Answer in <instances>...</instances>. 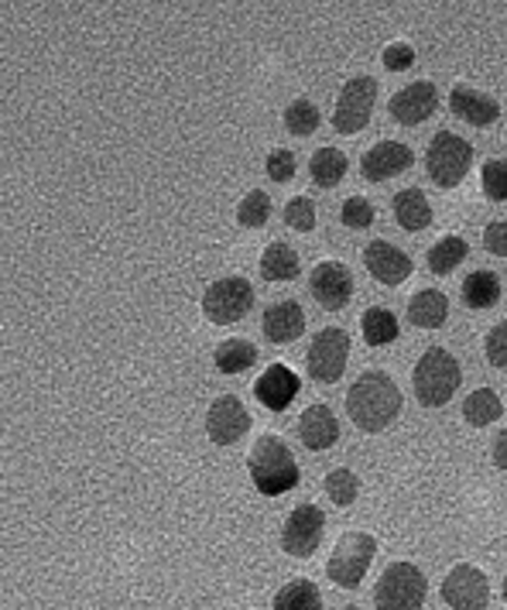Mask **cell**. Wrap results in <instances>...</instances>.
Instances as JSON below:
<instances>
[{"label": "cell", "instance_id": "obj_1", "mask_svg": "<svg viewBox=\"0 0 507 610\" xmlns=\"http://www.w3.org/2000/svg\"><path fill=\"white\" fill-rule=\"evenodd\" d=\"M401 405H405V398L398 391V381L384 370L360 374L347 394V415L367 436L391 429V422H398L401 415Z\"/></svg>", "mask_w": 507, "mask_h": 610}, {"label": "cell", "instance_id": "obj_2", "mask_svg": "<svg viewBox=\"0 0 507 610\" xmlns=\"http://www.w3.org/2000/svg\"><path fill=\"white\" fill-rule=\"evenodd\" d=\"M247 474H250V484L258 487L264 498L288 495V490L298 487V477H302L295 453L288 450V442L282 436H271V432L250 446Z\"/></svg>", "mask_w": 507, "mask_h": 610}, {"label": "cell", "instance_id": "obj_3", "mask_svg": "<svg viewBox=\"0 0 507 610\" xmlns=\"http://www.w3.org/2000/svg\"><path fill=\"white\" fill-rule=\"evenodd\" d=\"M463 385V367L459 361L449 354L443 346H432L419 357L411 370V388H415V398L425 405V408H443L453 402V394Z\"/></svg>", "mask_w": 507, "mask_h": 610}, {"label": "cell", "instance_id": "obj_4", "mask_svg": "<svg viewBox=\"0 0 507 610\" xmlns=\"http://www.w3.org/2000/svg\"><path fill=\"white\" fill-rule=\"evenodd\" d=\"M470 169H473V145L467 137H459L453 131H440L429 141L425 172H429L432 185H440V190H456V185H463Z\"/></svg>", "mask_w": 507, "mask_h": 610}, {"label": "cell", "instance_id": "obj_5", "mask_svg": "<svg viewBox=\"0 0 507 610\" xmlns=\"http://www.w3.org/2000/svg\"><path fill=\"white\" fill-rule=\"evenodd\" d=\"M378 556V538L367 535V532H347L333 546L330 559H326V576L343 586V590H357L363 583L367 570H371V562Z\"/></svg>", "mask_w": 507, "mask_h": 610}, {"label": "cell", "instance_id": "obj_6", "mask_svg": "<svg viewBox=\"0 0 507 610\" xmlns=\"http://www.w3.org/2000/svg\"><path fill=\"white\" fill-rule=\"evenodd\" d=\"M378 610H422L425 607V573L415 562H391L374 586Z\"/></svg>", "mask_w": 507, "mask_h": 610}, {"label": "cell", "instance_id": "obj_7", "mask_svg": "<svg viewBox=\"0 0 507 610\" xmlns=\"http://www.w3.org/2000/svg\"><path fill=\"white\" fill-rule=\"evenodd\" d=\"M253 309V285L240 274L217 278L202 292V316L213 326H234Z\"/></svg>", "mask_w": 507, "mask_h": 610}, {"label": "cell", "instance_id": "obj_8", "mask_svg": "<svg viewBox=\"0 0 507 610\" xmlns=\"http://www.w3.org/2000/svg\"><path fill=\"white\" fill-rule=\"evenodd\" d=\"M378 107V80L354 76L343 83L336 107H333V127L336 134H360L371 124V113Z\"/></svg>", "mask_w": 507, "mask_h": 610}, {"label": "cell", "instance_id": "obj_9", "mask_svg": "<svg viewBox=\"0 0 507 610\" xmlns=\"http://www.w3.org/2000/svg\"><path fill=\"white\" fill-rule=\"evenodd\" d=\"M347 361H350V333L339 330V326L319 330L306 350V367L319 385H336L343 378V370H347Z\"/></svg>", "mask_w": 507, "mask_h": 610}, {"label": "cell", "instance_id": "obj_10", "mask_svg": "<svg viewBox=\"0 0 507 610\" xmlns=\"http://www.w3.org/2000/svg\"><path fill=\"white\" fill-rule=\"evenodd\" d=\"M443 603L453 610H487L491 607V580L480 566H470V562H459L453 566L440 586Z\"/></svg>", "mask_w": 507, "mask_h": 610}, {"label": "cell", "instance_id": "obj_11", "mask_svg": "<svg viewBox=\"0 0 507 610\" xmlns=\"http://www.w3.org/2000/svg\"><path fill=\"white\" fill-rule=\"evenodd\" d=\"M322 535H326V514L316 504H298L282 528V549L292 559H309L319 546H322Z\"/></svg>", "mask_w": 507, "mask_h": 610}, {"label": "cell", "instance_id": "obj_12", "mask_svg": "<svg viewBox=\"0 0 507 610\" xmlns=\"http://www.w3.org/2000/svg\"><path fill=\"white\" fill-rule=\"evenodd\" d=\"M250 429V412L237 394H220L217 402L206 408V436L217 446H234Z\"/></svg>", "mask_w": 507, "mask_h": 610}, {"label": "cell", "instance_id": "obj_13", "mask_svg": "<svg viewBox=\"0 0 507 610\" xmlns=\"http://www.w3.org/2000/svg\"><path fill=\"white\" fill-rule=\"evenodd\" d=\"M435 107H440V89H435V83L415 80L391 97L387 113H391V121L401 124V127H419L422 121H429V117L435 113Z\"/></svg>", "mask_w": 507, "mask_h": 610}, {"label": "cell", "instance_id": "obj_14", "mask_svg": "<svg viewBox=\"0 0 507 610\" xmlns=\"http://www.w3.org/2000/svg\"><path fill=\"white\" fill-rule=\"evenodd\" d=\"M309 292L322 309L339 313L343 305H350V298H354V274L339 261H322L309 274Z\"/></svg>", "mask_w": 507, "mask_h": 610}, {"label": "cell", "instance_id": "obj_15", "mask_svg": "<svg viewBox=\"0 0 507 610\" xmlns=\"http://www.w3.org/2000/svg\"><path fill=\"white\" fill-rule=\"evenodd\" d=\"M363 265L367 271H371L381 285H401V281L411 278L415 265H411V257L408 251H401L398 244H391V241H371L363 247Z\"/></svg>", "mask_w": 507, "mask_h": 610}, {"label": "cell", "instance_id": "obj_16", "mask_svg": "<svg viewBox=\"0 0 507 610\" xmlns=\"http://www.w3.org/2000/svg\"><path fill=\"white\" fill-rule=\"evenodd\" d=\"M298 391H302V381L288 364H271L261 370V378L253 381V398L268 408V412H285Z\"/></svg>", "mask_w": 507, "mask_h": 610}, {"label": "cell", "instance_id": "obj_17", "mask_svg": "<svg viewBox=\"0 0 507 610\" xmlns=\"http://www.w3.org/2000/svg\"><path fill=\"white\" fill-rule=\"evenodd\" d=\"M415 151L405 141H378V145L360 158V172L367 182H387L411 169Z\"/></svg>", "mask_w": 507, "mask_h": 610}, {"label": "cell", "instance_id": "obj_18", "mask_svg": "<svg viewBox=\"0 0 507 610\" xmlns=\"http://www.w3.org/2000/svg\"><path fill=\"white\" fill-rule=\"evenodd\" d=\"M298 439H302L306 450L312 453H326L339 442V418L330 405H309L302 415H298Z\"/></svg>", "mask_w": 507, "mask_h": 610}, {"label": "cell", "instance_id": "obj_19", "mask_svg": "<svg viewBox=\"0 0 507 610\" xmlns=\"http://www.w3.org/2000/svg\"><path fill=\"white\" fill-rule=\"evenodd\" d=\"M261 330H264V340H271L274 346H285V343H295L298 337L306 333V313L302 305L292 302V298H282L268 305V313L261 319Z\"/></svg>", "mask_w": 507, "mask_h": 610}, {"label": "cell", "instance_id": "obj_20", "mask_svg": "<svg viewBox=\"0 0 507 610\" xmlns=\"http://www.w3.org/2000/svg\"><path fill=\"white\" fill-rule=\"evenodd\" d=\"M449 110L459 117V121H467L470 127H494L500 121V103L494 97L470 86H453V97H449Z\"/></svg>", "mask_w": 507, "mask_h": 610}, {"label": "cell", "instance_id": "obj_21", "mask_svg": "<svg viewBox=\"0 0 507 610\" xmlns=\"http://www.w3.org/2000/svg\"><path fill=\"white\" fill-rule=\"evenodd\" d=\"M408 319L419 326V330H440V326L449 319V298L440 289L415 292L408 302Z\"/></svg>", "mask_w": 507, "mask_h": 610}, {"label": "cell", "instance_id": "obj_22", "mask_svg": "<svg viewBox=\"0 0 507 610\" xmlns=\"http://www.w3.org/2000/svg\"><path fill=\"white\" fill-rule=\"evenodd\" d=\"M391 209H395V220L408 230V233H419L432 227V203L422 190H401L395 199H391Z\"/></svg>", "mask_w": 507, "mask_h": 610}, {"label": "cell", "instance_id": "obj_23", "mask_svg": "<svg viewBox=\"0 0 507 610\" xmlns=\"http://www.w3.org/2000/svg\"><path fill=\"white\" fill-rule=\"evenodd\" d=\"M302 271V261H298V251L288 247L285 241L268 244V251L261 254V278L264 281H292Z\"/></svg>", "mask_w": 507, "mask_h": 610}, {"label": "cell", "instance_id": "obj_24", "mask_svg": "<svg viewBox=\"0 0 507 610\" xmlns=\"http://www.w3.org/2000/svg\"><path fill=\"white\" fill-rule=\"evenodd\" d=\"M347 169H350V161L339 148H319L309 161V175L319 190H336L343 175H347Z\"/></svg>", "mask_w": 507, "mask_h": 610}, {"label": "cell", "instance_id": "obj_25", "mask_svg": "<svg viewBox=\"0 0 507 610\" xmlns=\"http://www.w3.org/2000/svg\"><path fill=\"white\" fill-rule=\"evenodd\" d=\"M271 610H322V594L319 586L306 576L288 580L279 594H274Z\"/></svg>", "mask_w": 507, "mask_h": 610}, {"label": "cell", "instance_id": "obj_26", "mask_svg": "<svg viewBox=\"0 0 507 610\" xmlns=\"http://www.w3.org/2000/svg\"><path fill=\"white\" fill-rule=\"evenodd\" d=\"M213 364L220 374L234 378V374H244L258 364V346H253L250 340H223L213 354Z\"/></svg>", "mask_w": 507, "mask_h": 610}, {"label": "cell", "instance_id": "obj_27", "mask_svg": "<svg viewBox=\"0 0 507 610\" xmlns=\"http://www.w3.org/2000/svg\"><path fill=\"white\" fill-rule=\"evenodd\" d=\"M360 333L367 340V346H387L398 340V319L384 305H374L360 316Z\"/></svg>", "mask_w": 507, "mask_h": 610}, {"label": "cell", "instance_id": "obj_28", "mask_svg": "<svg viewBox=\"0 0 507 610\" xmlns=\"http://www.w3.org/2000/svg\"><path fill=\"white\" fill-rule=\"evenodd\" d=\"M500 298V278L494 271H470L463 281V302L470 309H494Z\"/></svg>", "mask_w": 507, "mask_h": 610}, {"label": "cell", "instance_id": "obj_29", "mask_svg": "<svg viewBox=\"0 0 507 610\" xmlns=\"http://www.w3.org/2000/svg\"><path fill=\"white\" fill-rule=\"evenodd\" d=\"M467 254H470V247H467V241L463 237H443V241H435L432 247H429V271L432 274H453L459 265L467 261Z\"/></svg>", "mask_w": 507, "mask_h": 610}, {"label": "cell", "instance_id": "obj_30", "mask_svg": "<svg viewBox=\"0 0 507 610\" xmlns=\"http://www.w3.org/2000/svg\"><path fill=\"white\" fill-rule=\"evenodd\" d=\"M504 412L500 405V398L494 388H477L473 394H467V402H463V418L470 422L473 429H483V426H491V422H497Z\"/></svg>", "mask_w": 507, "mask_h": 610}, {"label": "cell", "instance_id": "obj_31", "mask_svg": "<svg viewBox=\"0 0 507 610\" xmlns=\"http://www.w3.org/2000/svg\"><path fill=\"white\" fill-rule=\"evenodd\" d=\"M319 121H322V117H319V107H316L312 100H306V97L292 100V103L285 107V113H282L285 131L295 134V137H309V134H316Z\"/></svg>", "mask_w": 507, "mask_h": 610}, {"label": "cell", "instance_id": "obj_32", "mask_svg": "<svg viewBox=\"0 0 507 610\" xmlns=\"http://www.w3.org/2000/svg\"><path fill=\"white\" fill-rule=\"evenodd\" d=\"M360 495V480L354 471H347V466H336V471L326 474V498L336 504V508H350Z\"/></svg>", "mask_w": 507, "mask_h": 610}, {"label": "cell", "instance_id": "obj_33", "mask_svg": "<svg viewBox=\"0 0 507 610\" xmlns=\"http://www.w3.org/2000/svg\"><path fill=\"white\" fill-rule=\"evenodd\" d=\"M268 220H271V196L261 190H250L244 203L237 206V223L247 230H261Z\"/></svg>", "mask_w": 507, "mask_h": 610}, {"label": "cell", "instance_id": "obj_34", "mask_svg": "<svg viewBox=\"0 0 507 610\" xmlns=\"http://www.w3.org/2000/svg\"><path fill=\"white\" fill-rule=\"evenodd\" d=\"M374 217H378L374 203L363 199V196H350L347 203H343V209H339L343 227H350V230H367V227L374 223Z\"/></svg>", "mask_w": 507, "mask_h": 610}, {"label": "cell", "instance_id": "obj_35", "mask_svg": "<svg viewBox=\"0 0 507 610\" xmlns=\"http://www.w3.org/2000/svg\"><path fill=\"white\" fill-rule=\"evenodd\" d=\"M480 182H483V193L491 199L507 203V158H491L480 172Z\"/></svg>", "mask_w": 507, "mask_h": 610}, {"label": "cell", "instance_id": "obj_36", "mask_svg": "<svg viewBox=\"0 0 507 610\" xmlns=\"http://www.w3.org/2000/svg\"><path fill=\"white\" fill-rule=\"evenodd\" d=\"M285 223H288L292 230H298V233L316 230V203H312L309 196L288 199V206H285Z\"/></svg>", "mask_w": 507, "mask_h": 610}, {"label": "cell", "instance_id": "obj_37", "mask_svg": "<svg viewBox=\"0 0 507 610\" xmlns=\"http://www.w3.org/2000/svg\"><path fill=\"white\" fill-rule=\"evenodd\" d=\"M264 169H268V179L271 182H292L295 179V169H298V161H295V155L288 151V148H274L271 155H268V161H264Z\"/></svg>", "mask_w": 507, "mask_h": 610}, {"label": "cell", "instance_id": "obj_38", "mask_svg": "<svg viewBox=\"0 0 507 610\" xmlns=\"http://www.w3.org/2000/svg\"><path fill=\"white\" fill-rule=\"evenodd\" d=\"M381 59H384L387 73H405V69L415 65V49H411V45H405V41H391Z\"/></svg>", "mask_w": 507, "mask_h": 610}, {"label": "cell", "instance_id": "obj_39", "mask_svg": "<svg viewBox=\"0 0 507 610\" xmlns=\"http://www.w3.org/2000/svg\"><path fill=\"white\" fill-rule=\"evenodd\" d=\"M487 361L494 364V367H507V319L504 322H497L494 330L487 333Z\"/></svg>", "mask_w": 507, "mask_h": 610}, {"label": "cell", "instance_id": "obj_40", "mask_svg": "<svg viewBox=\"0 0 507 610\" xmlns=\"http://www.w3.org/2000/svg\"><path fill=\"white\" fill-rule=\"evenodd\" d=\"M483 247L497 257H507V220H494L487 230H483Z\"/></svg>", "mask_w": 507, "mask_h": 610}, {"label": "cell", "instance_id": "obj_41", "mask_svg": "<svg viewBox=\"0 0 507 610\" xmlns=\"http://www.w3.org/2000/svg\"><path fill=\"white\" fill-rule=\"evenodd\" d=\"M491 453H494L497 471H504V474H507V429H504V432H497V439H494V446H491Z\"/></svg>", "mask_w": 507, "mask_h": 610}, {"label": "cell", "instance_id": "obj_42", "mask_svg": "<svg viewBox=\"0 0 507 610\" xmlns=\"http://www.w3.org/2000/svg\"><path fill=\"white\" fill-rule=\"evenodd\" d=\"M504 603H507V576H504Z\"/></svg>", "mask_w": 507, "mask_h": 610}, {"label": "cell", "instance_id": "obj_43", "mask_svg": "<svg viewBox=\"0 0 507 610\" xmlns=\"http://www.w3.org/2000/svg\"><path fill=\"white\" fill-rule=\"evenodd\" d=\"M343 610H360V607H354V603H350V607H343Z\"/></svg>", "mask_w": 507, "mask_h": 610}]
</instances>
